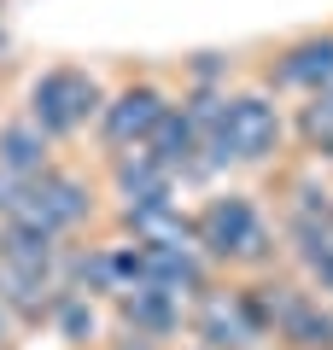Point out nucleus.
Segmentation results:
<instances>
[{"mask_svg": "<svg viewBox=\"0 0 333 350\" xmlns=\"http://www.w3.org/2000/svg\"><path fill=\"white\" fill-rule=\"evenodd\" d=\"M193 245L217 262V275L228 280H263L286 269V239L281 216L263 204L251 187H217L193 204Z\"/></svg>", "mask_w": 333, "mask_h": 350, "instance_id": "1", "label": "nucleus"}, {"mask_svg": "<svg viewBox=\"0 0 333 350\" xmlns=\"http://www.w3.org/2000/svg\"><path fill=\"white\" fill-rule=\"evenodd\" d=\"M106 100H111V82H106L99 64H88V59H59V64H41V70L29 76L18 111H24L29 123L53 140V146L71 152L76 140H88V135L99 129Z\"/></svg>", "mask_w": 333, "mask_h": 350, "instance_id": "2", "label": "nucleus"}, {"mask_svg": "<svg viewBox=\"0 0 333 350\" xmlns=\"http://www.w3.org/2000/svg\"><path fill=\"white\" fill-rule=\"evenodd\" d=\"M228 146H234V163L251 175H281L286 163L298 158V135H293V100H281L269 82L246 76L228 94V123H222Z\"/></svg>", "mask_w": 333, "mask_h": 350, "instance_id": "3", "label": "nucleus"}, {"mask_svg": "<svg viewBox=\"0 0 333 350\" xmlns=\"http://www.w3.org/2000/svg\"><path fill=\"white\" fill-rule=\"evenodd\" d=\"M18 216L41 222L47 234H59L64 245L99 234V222H111V199H106V181H99V163L88 170V163H76V158H59L36 181V193H29V204Z\"/></svg>", "mask_w": 333, "mask_h": 350, "instance_id": "4", "label": "nucleus"}, {"mask_svg": "<svg viewBox=\"0 0 333 350\" xmlns=\"http://www.w3.org/2000/svg\"><path fill=\"white\" fill-rule=\"evenodd\" d=\"M175 94H182V88H175V70H158V64H140L123 82H111V100H106V111H99V129H94L99 158L147 146L152 129L164 123V111L175 105Z\"/></svg>", "mask_w": 333, "mask_h": 350, "instance_id": "5", "label": "nucleus"}, {"mask_svg": "<svg viewBox=\"0 0 333 350\" xmlns=\"http://www.w3.org/2000/svg\"><path fill=\"white\" fill-rule=\"evenodd\" d=\"M251 292L263 304L275 350H333V304L316 286H304L293 269H275V275L251 280Z\"/></svg>", "mask_w": 333, "mask_h": 350, "instance_id": "6", "label": "nucleus"}, {"mask_svg": "<svg viewBox=\"0 0 333 350\" xmlns=\"http://www.w3.org/2000/svg\"><path fill=\"white\" fill-rule=\"evenodd\" d=\"M187 345L199 350H275L251 280H217L187 315Z\"/></svg>", "mask_w": 333, "mask_h": 350, "instance_id": "7", "label": "nucleus"}, {"mask_svg": "<svg viewBox=\"0 0 333 350\" xmlns=\"http://www.w3.org/2000/svg\"><path fill=\"white\" fill-rule=\"evenodd\" d=\"M258 82H269L281 100H310L321 88H333V24L298 29V36H281L269 47V59L258 64Z\"/></svg>", "mask_w": 333, "mask_h": 350, "instance_id": "8", "label": "nucleus"}, {"mask_svg": "<svg viewBox=\"0 0 333 350\" xmlns=\"http://www.w3.org/2000/svg\"><path fill=\"white\" fill-rule=\"evenodd\" d=\"M187 315L193 310L182 298H170V292H158V286H129V292L111 298V321L123 333H140L152 345H164V350L187 345Z\"/></svg>", "mask_w": 333, "mask_h": 350, "instance_id": "9", "label": "nucleus"}, {"mask_svg": "<svg viewBox=\"0 0 333 350\" xmlns=\"http://www.w3.org/2000/svg\"><path fill=\"white\" fill-rule=\"evenodd\" d=\"M99 181H106V199H111V204H140V199L182 193V181L152 158V146H129V152L99 158Z\"/></svg>", "mask_w": 333, "mask_h": 350, "instance_id": "10", "label": "nucleus"}, {"mask_svg": "<svg viewBox=\"0 0 333 350\" xmlns=\"http://www.w3.org/2000/svg\"><path fill=\"white\" fill-rule=\"evenodd\" d=\"M111 327H117V321H111V304H106V298H88V292H59L47 333L64 338L71 350H106Z\"/></svg>", "mask_w": 333, "mask_h": 350, "instance_id": "11", "label": "nucleus"}, {"mask_svg": "<svg viewBox=\"0 0 333 350\" xmlns=\"http://www.w3.org/2000/svg\"><path fill=\"white\" fill-rule=\"evenodd\" d=\"M59 158H64V146H53L24 111H6V117H0V170L24 175V181H41Z\"/></svg>", "mask_w": 333, "mask_h": 350, "instance_id": "12", "label": "nucleus"}, {"mask_svg": "<svg viewBox=\"0 0 333 350\" xmlns=\"http://www.w3.org/2000/svg\"><path fill=\"white\" fill-rule=\"evenodd\" d=\"M106 350H164V345H152V338H140V333H123V327H111Z\"/></svg>", "mask_w": 333, "mask_h": 350, "instance_id": "13", "label": "nucleus"}, {"mask_svg": "<svg viewBox=\"0 0 333 350\" xmlns=\"http://www.w3.org/2000/svg\"><path fill=\"white\" fill-rule=\"evenodd\" d=\"M12 59V24H6V0H0V64Z\"/></svg>", "mask_w": 333, "mask_h": 350, "instance_id": "14", "label": "nucleus"}, {"mask_svg": "<svg viewBox=\"0 0 333 350\" xmlns=\"http://www.w3.org/2000/svg\"><path fill=\"white\" fill-rule=\"evenodd\" d=\"M175 350H199V345H175Z\"/></svg>", "mask_w": 333, "mask_h": 350, "instance_id": "15", "label": "nucleus"}]
</instances>
